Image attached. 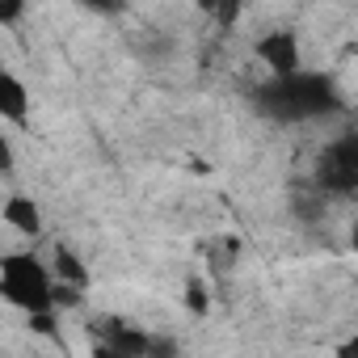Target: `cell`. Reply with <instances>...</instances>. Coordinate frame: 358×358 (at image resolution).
I'll use <instances>...</instances> for the list:
<instances>
[{
	"mask_svg": "<svg viewBox=\"0 0 358 358\" xmlns=\"http://www.w3.org/2000/svg\"><path fill=\"white\" fill-rule=\"evenodd\" d=\"M186 308H190L194 316H207V308H211V295H207L203 278H190V282H186Z\"/></svg>",
	"mask_w": 358,
	"mask_h": 358,
	"instance_id": "7",
	"label": "cell"
},
{
	"mask_svg": "<svg viewBox=\"0 0 358 358\" xmlns=\"http://www.w3.org/2000/svg\"><path fill=\"white\" fill-rule=\"evenodd\" d=\"M5 224L22 236H38L43 232V211L30 194H13V199H5Z\"/></svg>",
	"mask_w": 358,
	"mask_h": 358,
	"instance_id": "6",
	"label": "cell"
},
{
	"mask_svg": "<svg viewBox=\"0 0 358 358\" xmlns=\"http://www.w3.org/2000/svg\"><path fill=\"white\" fill-rule=\"evenodd\" d=\"M257 59L278 76V80H291V76H299V38L291 34V30H274V34H266V38H257Z\"/></svg>",
	"mask_w": 358,
	"mask_h": 358,
	"instance_id": "2",
	"label": "cell"
},
{
	"mask_svg": "<svg viewBox=\"0 0 358 358\" xmlns=\"http://www.w3.org/2000/svg\"><path fill=\"white\" fill-rule=\"evenodd\" d=\"M152 345V337H143L139 329L122 324V320H106L101 337L93 341V358H143Z\"/></svg>",
	"mask_w": 358,
	"mask_h": 358,
	"instance_id": "3",
	"label": "cell"
},
{
	"mask_svg": "<svg viewBox=\"0 0 358 358\" xmlns=\"http://www.w3.org/2000/svg\"><path fill=\"white\" fill-rule=\"evenodd\" d=\"M354 350H358V341H354V337H350V341H345V345H341V350H337V358H354Z\"/></svg>",
	"mask_w": 358,
	"mask_h": 358,
	"instance_id": "11",
	"label": "cell"
},
{
	"mask_svg": "<svg viewBox=\"0 0 358 358\" xmlns=\"http://www.w3.org/2000/svg\"><path fill=\"white\" fill-rule=\"evenodd\" d=\"M13 173V148H9V139L0 135V177H9Z\"/></svg>",
	"mask_w": 358,
	"mask_h": 358,
	"instance_id": "9",
	"label": "cell"
},
{
	"mask_svg": "<svg viewBox=\"0 0 358 358\" xmlns=\"http://www.w3.org/2000/svg\"><path fill=\"white\" fill-rule=\"evenodd\" d=\"M0 118L13 127H26L30 118V89L13 72H0Z\"/></svg>",
	"mask_w": 358,
	"mask_h": 358,
	"instance_id": "4",
	"label": "cell"
},
{
	"mask_svg": "<svg viewBox=\"0 0 358 358\" xmlns=\"http://www.w3.org/2000/svg\"><path fill=\"white\" fill-rule=\"evenodd\" d=\"M51 270L43 257L34 253H5L0 257V295L13 308H22L26 316H43L55 312L51 308Z\"/></svg>",
	"mask_w": 358,
	"mask_h": 358,
	"instance_id": "1",
	"label": "cell"
},
{
	"mask_svg": "<svg viewBox=\"0 0 358 358\" xmlns=\"http://www.w3.org/2000/svg\"><path fill=\"white\" fill-rule=\"evenodd\" d=\"M26 13V5H22V0H9V5H0V22H17Z\"/></svg>",
	"mask_w": 358,
	"mask_h": 358,
	"instance_id": "10",
	"label": "cell"
},
{
	"mask_svg": "<svg viewBox=\"0 0 358 358\" xmlns=\"http://www.w3.org/2000/svg\"><path fill=\"white\" fill-rule=\"evenodd\" d=\"M51 282L55 287H72V291H89V270L85 262L68 249V245H55V257H51Z\"/></svg>",
	"mask_w": 358,
	"mask_h": 358,
	"instance_id": "5",
	"label": "cell"
},
{
	"mask_svg": "<svg viewBox=\"0 0 358 358\" xmlns=\"http://www.w3.org/2000/svg\"><path fill=\"white\" fill-rule=\"evenodd\" d=\"M30 329H38V333H55L59 320H55V312H43V316H30Z\"/></svg>",
	"mask_w": 358,
	"mask_h": 358,
	"instance_id": "8",
	"label": "cell"
}]
</instances>
